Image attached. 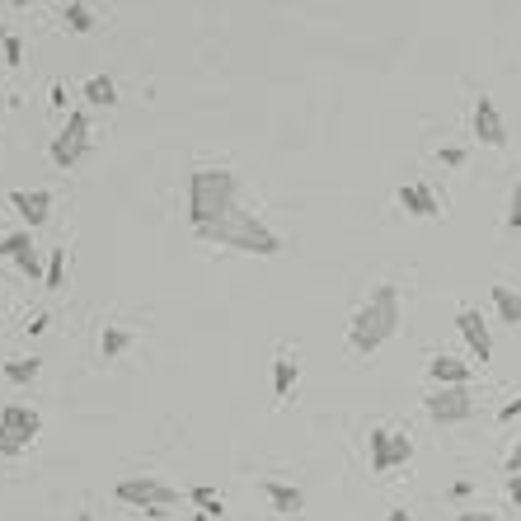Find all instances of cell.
<instances>
[{"label":"cell","instance_id":"obj_1","mask_svg":"<svg viewBox=\"0 0 521 521\" xmlns=\"http://www.w3.org/2000/svg\"><path fill=\"white\" fill-rule=\"evenodd\" d=\"M399 324H404V310H399V287H376V292L357 306L353 324H348V348H353L357 357L381 353L385 343L399 334Z\"/></svg>","mask_w":521,"mask_h":521},{"label":"cell","instance_id":"obj_2","mask_svg":"<svg viewBox=\"0 0 521 521\" xmlns=\"http://www.w3.org/2000/svg\"><path fill=\"white\" fill-rule=\"evenodd\" d=\"M240 179H235V169H193V179H188V221H193V230L212 226V221H221L226 212H235L240 207Z\"/></svg>","mask_w":521,"mask_h":521},{"label":"cell","instance_id":"obj_3","mask_svg":"<svg viewBox=\"0 0 521 521\" xmlns=\"http://www.w3.org/2000/svg\"><path fill=\"white\" fill-rule=\"evenodd\" d=\"M198 235H202V240H212V245H221V249L259 254V259H273V254H282V240H277V230H268L259 216L245 212V207H235V212H226L221 221L202 226Z\"/></svg>","mask_w":521,"mask_h":521},{"label":"cell","instance_id":"obj_4","mask_svg":"<svg viewBox=\"0 0 521 521\" xmlns=\"http://www.w3.org/2000/svg\"><path fill=\"white\" fill-rule=\"evenodd\" d=\"M47 155H52V165L57 169H71L80 165L85 155H90V118L85 113H66V127L52 137V146H47Z\"/></svg>","mask_w":521,"mask_h":521},{"label":"cell","instance_id":"obj_5","mask_svg":"<svg viewBox=\"0 0 521 521\" xmlns=\"http://www.w3.org/2000/svg\"><path fill=\"white\" fill-rule=\"evenodd\" d=\"M118 498L123 503H132V507H141V512H160V507H169V503H179V493L169 489L165 479H155V475H137V479H123L118 484Z\"/></svg>","mask_w":521,"mask_h":521},{"label":"cell","instance_id":"obj_6","mask_svg":"<svg viewBox=\"0 0 521 521\" xmlns=\"http://www.w3.org/2000/svg\"><path fill=\"white\" fill-rule=\"evenodd\" d=\"M367 451H371V470L385 475V470H395V465H404V460L414 456V442L399 437V432H390V428H371L367 432Z\"/></svg>","mask_w":521,"mask_h":521},{"label":"cell","instance_id":"obj_7","mask_svg":"<svg viewBox=\"0 0 521 521\" xmlns=\"http://www.w3.org/2000/svg\"><path fill=\"white\" fill-rule=\"evenodd\" d=\"M428 418L432 423H465V418H475V399L465 385H442V390H432L428 395Z\"/></svg>","mask_w":521,"mask_h":521},{"label":"cell","instance_id":"obj_8","mask_svg":"<svg viewBox=\"0 0 521 521\" xmlns=\"http://www.w3.org/2000/svg\"><path fill=\"white\" fill-rule=\"evenodd\" d=\"M456 329H460V338L470 343V353L479 357V367L484 362H493V338H489V324H484V315H479L475 306H465L456 315Z\"/></svg>","mask_w":521,"mask_h":521},{"label":"cell","instance_id":"obj_9","mask_svg":"<svg viewBox=\"0 0 521 521\" xmlns=\"http://www.w3.org/2000/svg\"><path fill=\"white\" fill-rule=\"evenodd\" d=\"M0 432H10V437H19V442L29 446L38 432H43V418L33 414L29 404H5L0 409Z\"/></svg>","mask_w":521,"mask_h":521},{"label":"cell","instance_id":"obj_10","mask_svg":"<svg viewBox=\"0 0 521 521\" xmlns=\"http://www.w3.org/2000/svg\"><path fill=\"white\" fill-rule=\"evenodd\" d=\"M10 207L29 221V230H38L52 216V193H43V188H15L10 193Z\"/></svg>","mask_w":521,"mask_h":521},{"label":"cell","instance_id":"obj_11","mask_svg":"<svg viewBox=\"0 0 521 521\" xmlns=\"http://www.w3.org/2000/svg\"><path fill=\"white\" fill-rule=\"evenodd\" d=\"M475 137L484 141V146H507V123H503V113H498V104L493 99H479L475 104Z\"/></svg>","mask_w":521,"mask_h":521},{"label":"cell","instance_id":"obj_12","mask_svg":"<svg viewBox=\"0 0 521 521\" xmlns=\"http://www.w3.org/2000/svg\"><path fill=\"white\" fill-rule=\"evenodd\" d=\"M399 207H404V212H414V216H423V221L442 216V202H437V193H432L428 184H404V188H399Z\"/></svg>","mask_w":521,"mask_h":521},{"label":"cell","instance_id":"obj_13","mask_svg":"<svg viewBox=\"0 0 521 521\" xmlns=\"http://www.w3.org/2000/svg\"><path fill=\"white\" fill-rule=\"evenodd\" d=\"M428 376L437 381V390L442 385H470V362H460V357H432L428 362Z\"/></svg>","mask_w":521,"mask_h":521},{"label":"cell","instance_id":"obj_14","mask_svg":"<svg viewBox=\"0 0 521 521\" xmlns=\"http://www.w3.org/2000/svg\"><path fill=\"white\" fill-rule=\"evenodd\" d=\"M263 493H268L273 512H282V517H296V512L306 507V493L292 489V484H282V479H268V484H263Z\"/></svg>","mask_w":521,"mask_h":521},{"label":"cell","instance_id":"obj_15","mask_svg":"<svg viewBox=\"0 0 521 521\" xmlns=\"http://www.w3.org/2000/svg\"><path fill=\"white\" fill-rule=\"evenodd\" d=\"M296 376H301V367H296L292 357H277V362H273V395H277V399H287V395H292Z\"/></svg>","mask_w":521,"mask_h":521},{"label":"cell","instance_id":"obj_16","mask_svg":"<svg viewBox=\"0 0 521 521\" xmlns=\"http://www.w3.org/2000/svg\"><path fill=\"white\" fill-rule=\"evenodd\" d=\"M132 329H118V324H108L104 329V343H99V348H104V362H113V357H123L127 348H132Z\"/></svg>","mask_w":521,"mask_h":521},{"label":"cell","instance_id":"obj_17","mask_svg":"<svg viewBox=\"0 0 521 521\" xmlns=\"http://www.w3.org/2000/svg\"><path fill=\"white\" fill-rule=\"evenodd\" d=\"M493 306H498L503 324H521V292H512V287H493Z\"/></svg>","mask_w":521,"mask_h":521},{"label":"cell","instance_id":"obj_18","mask_svg":"<svg viewBox=\"0 0 521 521\" xmlns=\"http://www.w3.org/2000/svg\"><path fill=\"white\" fill-rule=\"evenodd\" d=\"M62 19H66V29L71 33H90L99 19H94L90 5H80V0H71V5H62Z\"/></svg>","mask_w":521,"mask_h":521},{"label":"cell","instance_id":"obj_19","mask_svg":"<svg viewBox=\"0 0 521 521\" xmlns=\"http://www.w3.org/2000/svg\"><path fill=\"white\" fill-rule=\"evenodd\" d=\"M188 503H193V507H202L207 517H226V498H221V493H216V489H207V484H198V489L188 493Z\"/></svg>","mask_w":521,"mask_h":521},{"label":"cell","instance_id":"obj_20","mask_svg":"<svg viewBox=\"0 0 521 521\" xmlns=\"http://www.w3.org/2000/svg\"><path fill=\"white\" fill-rule=\"evenodd\" d=\"M85 99H90V104L113 108V104H118V85H113V80H108V76H94L90 85H85Z\"/></svg>","mask_w":521,"mask_h":521},{"label":"cell","instance_id":"obj_21","mask_svg":"<svg viewBox=\"0 0 521 521\" xmlns=\"http://www.w3.org/2000/svg\"><path fill=\"white\" fill-rule=\"evenodd\" d=\"M38 357H19V362H5V381H15V385H29L33 376H38Z\"/></svg>","mask_w":521,"mask_h":521},{"label":"cell","instance_id":"obj_22","mask_svg":"<svg viewBox=\"0 0 521 521\" xmlns=\"http://www.w3.org/2000/svg\"><path fill=\"white\" fill-rule=\"evenodd\" d=\"M24 249H33V230H15V235H5V240H0V259H19Z\"/></svg>","mask_w":521,"mask_h":521},{"label":"cell","instance_id":"obj_23","mask_svg":"<svg viewBox=\"0 0 521 521\" xmlns=\"http://www.w3.org/2000/svg\"><path fill=\"white\" fill-rule=\"evenodd\" d=\"M62 277H66V249H52V259H47V273H43V287H62Z\"/></svg>","mask_w":521,"mask_h":521},{"label":"cell","instance_id":"obj_24","mask_svg":"<svg viewBox=\"0 0 521 521\" xmlns=\"http://www.w3.org/2000/svg\"><path fill=\"white\" fill-rule=\"evenodd\" d=\"M19 273H29V277H38V273H47V268H43V263H38V245H33V249H24V254H19Z\"/></svg>","mask_w":521,"mask_h":521},{"label":"cell","instance_id":"obj_25","mask_svg":"<svg viewBox=\"0 0 521 521\" xmlns=\"http://www.w3.org/2000/svg\"><path fill=\"white\" fill-rule=\"evenodd\" d=\"M0 57H5V62H10V66H19V57H24V43H19L15 33L5 38V47H0Z\"/></svg>","mask_w":521,"mask_h":521},{"label":"cell","instance_id":"obj_26","mask_svg":"<svg viewBox=\"0 0 521 521\" xmlns=\"http://www.w3.org/2000/svg\"><path fill=\"white\" fill-rule=\"evenodd\" d=\"M507 226H512V230H521V179H517V188H512V207H507Z\"/></svg>","mask_w":521,"mask_h":521},{"label":"cell","instance_id":"obj_27","mask_svg":"<svg viewBox=\"0 0 521 521\" xmlns=\"http://www.w3.org/2000/svg\"><path fill=\"white\" fill-rule=\"evenodd\" d=\"M29 446L19 442V437H10V432H0V456H24Z\"/></svg>","mask_w":521,"mask_h":521},{"label":"cell","instance_id":"obj_28","mask_svg":"<svg viewBox=\"0 0 521 521\" xmlns=\"http://www.w3.org/2000/svg\"><path fill=\"white\" fill-rule=\"evenodd\" d=\"M437 160H442V165H465V151H460V146H446V151H437Z\"/></svg>","mask_w":521,"mask_h":521},{"label":"cell","instance_id":"obj_29","mask_svg":"<svg viewBox=\"0 0 521 521\" xmlns=\"http://www.w3.org/2000/svg\"><path fill=\"white\" fill-rule=\"evenodd\" d=\"M517 414H521V395H517V399H507L503 409H498V418H503V423H512Z\"/></svg>","mask_w":521,"mask_h":521},{"label":"cell","instance_id":"obj_30","mask_svg":"<svg viewBox=\"0 0 521 521\" xmlns=\"http://www.w3.org/2000/svg\"><path fill=\"white\" fill-rule=\"evenodd\" d=\"M512 475H521V437H517V446H512V456H507V479Z\"/></svg>","mask_w":521,"mask_h":521},{"label":"cell","instance_id":"obj_31","mask_svg":"<svg viewBox=\"0 0 521 521\" xmlns=\"http://www.w3.org/2000/svg\"><path fill=\"white\" fill-rule=\"evenodd\" d=\"M507 498H512V503L521 507V475H512V479H507Z\"/></svg>","mask_w":521,"mask_h":521},{"label":"cell","instance_id":"obj_32","mask_svg":"<svg viewBox=\"0 0 521 521\" xmlns=\"http://www.w3.org/2000/svg\"><path fill=\"white\" fill-rule=\"evenodd\" d=\"M456 521H498V517H493V512H460Z\"/></svg>","mask_w":521,"mask_h":521},{"label":"cell","instance_id":"obj_33","mask_svg":"<svg viewBox=\"0 0 521 521\" xmlns=\"http://www.w3.org/2000/svg\"><path fill=\"white\" fill-rule=\"evenodd\" d=\"M52 108H66V85H52Z\"/></svg>","mask_w":521,"mask_h":521},{"label":"cell","instance_id":"obj_34","mask_svg":"<svg viewBox=\"0 0 521 521\" xmlns=\"http://www.w3.org/2000/svg\"><path fill=\"white\" fill-rule=\"evenodd\" d=\"M385 521H414V517H409L404 507H395V512H390V517H385Z\"/></svg>","mask_w":521,"mask_h":521},{"label":"cell","instance_id":"obj_35","mask_svg":"<svg viewBox=\"0 0 521 521\" xmlns=\"http://www.w3.org/2000/svg\"><path fill=\"white\" fill-rule=\"evenodd\" d=\"M76 521H99V517H94V512H80V517Z\"/></svg>","mask_w":521,"mask_h":521},{"label":"cell","instance_id":"obj_36","mask_svg":"<svg viewBox=\"0 0 521 521\" xmlns=\"http://www.w3.org/2000/svg\"><path fill=\"white\" fill-rule=\"evenodd\" d=\"M193 521H212V517H207V512H198V517H193Z\"/></svg>","mask_w":521,"mask_h":521},{"label":"cell","instance_id":"obj_37","mask_svg":"<svg viewBox=\"0 0 521 521\" xmlns=\"http://www.w3.org/2000/svg\"><path fill=\"white\" fill-rule=\"evenodd\" d=\"M5 38H10V33H5V29H0V47H5Z\"/></svg>","mask_w":521,"mask_h":521}]
</instances>
